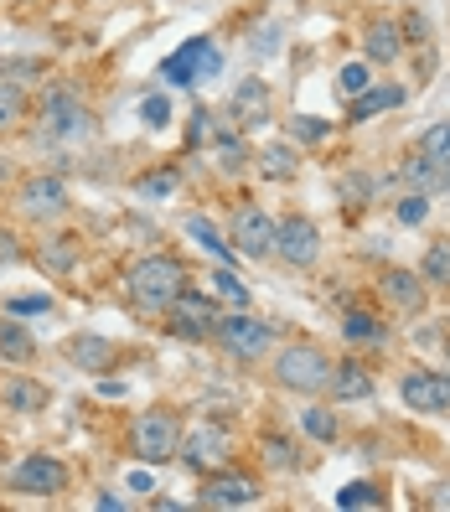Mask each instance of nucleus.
<instances>
[{
    "label": "nucleus",
    "instance_id": "f257e3e1",
    "mask_svg": "<svg viewBox=\"0 0 450 512\" xmlns=\"http://www.w3.org/2000/svg\"><path fill=\"white\" fill-rule=\"evenodd\" d=\"M182 290H187V269H182V259H171V254H150V259H135L125 269V295L135 300L140 311L166 316V306Z\"/></svg>",
    "mask_w": 450,
    "mask_h": 512
},
{
    "label": "nucleus",
    "instance_id": "f03ea898",
    "mask_svg": "<svg viewBox=\"0 0 450 512\" xmlns=\"http://www.w3.org/2000/svg\"><path fill=\"white\" fill-rule=\"evenodd\" d=\"M332 357H326L321 347L311 342H290L280 357H275V378L285 388H295V394H326V383H332Z\"/></svg>",
    "mask_w": 450,
    "mask_h": 512
},
{
    "label": "nucleus",
    "instance_id": "7ed1b4c3",
    "mask_svg": "<svg viewBox=\"0 0 450 512\" xmlns=\"http://www.w3.org/2000/svg\"><path fill=\"white\" fill-rule=\"evenodd\" d=\"M130 450H135V461H145V466L171 461L176 450H182V419L166 414V409L140 414L135 425H130Z\"/></svg>",
    "mask_w": 450,
    "mask_h": 512
},
{
    "label": "nucleus",
    "instance_id": "20e7f679",
    "mask_svg": "<svg viewBox=\"0 0 450 512\" xmlns=\"http://www.w3.org/2000/svg\"><path fill=\"white\" fill-rule=\"evenodd\" d=\"M42 119H47V135L52 140H88L94 135V114H88V104L73 94V88H47V99H42Z\"/></svg>",
    "mask_w": 450,
    "mask_h": 512
},
{
    "label": "nucleus",
    "instance_id": "39448f33",
    "mask_svg": "<svg viewBox=\"0 0 450 512\" xmlns=\"http://www.w3.org/2000/svg\"><path fill=\"white\" fill-rule=\"evenodd\" d=\"M213 337H218L233 357L254 363V357H264V352H269V342H275V326L259 321V316H249V311H238V316H228V321H218V326H213Z\"/></svg>",
    "mask_w": 450,
    "mask_h": 512
},
{
    "label": "nucleus",
    "instance_id": "423d86ee",
    "mask_svg": "<svg viewBox=\"0 0 450 512\" xmlns=\"http://www.w3.org/2000/svg\"><path fill=\"white\" fill-rule=\"evenodd\" d=\"M166 326L176 331V337H187V342H202V337H213V326H218V306L207 300L202 290H182L166 306Z\"/></svg>",
    "mask_w": 450,
    "mask_h": 512
},
{
    "label": "nucleus",
    "instance_id": "0eeeda50",
    "mask_svg": "<svg viewBox=\"0 0 450 512\" xmlns=\"http://www.w3.org/2000/svg\"><path fill=\"white\" fill-rule=\"evenodd\" d=\"M223 73V52L207 42V37H192L182 52H171L166 63H161V78L166 83H197V78H213Z\"/></svg>",
    "mask_w": 450,
    "mask_h": 512
},
{
    "label": "nucleus",
    "instance_id": "6e6552de",
    "mask_svg": "<svg viewBox=\"0 0 450 512\" xmlns=\"http://www.w3.org/2000/svg\"><path fill=\"white\" fill-rule=\"evenodd\" d=\"M275 254L290 269H311L321 259V228L311 218H300V213L285 218V223H275Z\"/></svg>",
    "mask_w": 450,
    "mask_h": 512
},
{
    "label": "nucleus",
    "instance_id": "1a4fd4ad",
    "mask_svg": "<svg viewBox=\"0 0 450 512\" xmlns=\"http://www.w3.org/2000/svg\"><path fill=\"white\" fill-rule=\"evenodd\" d=\"M11 492H21V497H57V492H68V466L52 461V456H26L11 471Z\"/></svg>",
    "mask_w": 450,
    "mask_h": 512
},
{
    "label": "nucleus",
    "instance_id": "9d476101",
    "mask_svg": "<svg viewBox=\"0 0 450 512\" xmlns=\"http://www.w3.org/2000/svg\"><path fill=\"white\" fill-rule=\"evenodd\" d=\"M399 394L414 414H450V378L445 373H409Z\"/></svg>",
    "mask_w": 450,
    "mask_h": 512
},
{
    "label": "nucleus",
    "instance_id": "9b49d317",
    "mask_svg": "<svg viewBox=\"0 0 450 512\" xmlns=\"http://www.w3.org/2000/svg\"><path fill=\"white\" fill-rule=\"evenodd\" d=\"M233 249L244 254V259L275 254V223H269L259 207H244V213H233Z\"/></svg>",
    "mask_w": 450,
    "mask_h": 512
},
{
    "label": "nucleus",
    "instance_id": "f8f14e48",
    "mask_svg": "<svg viewBox=\"0 0 450 512\" xmlns=\"http://www.w3.org/2000/svg\"><path fill=\"white\" fill-rule=\"evenodd\" d=\"M254 502H259V481L244 471H218L202 487V507H254Z\"/></svg>",
    "mask_w": 450,
    "mask_h": 512
},
{
    "label": "nucleus",
    "instance_id": "ddd939ff",
    "mask_svg": "<svg viewBox=\"0 0 450 512\" xmlns=\"http://www.w3.org/2000/svg\"><path fill=\"white\" fill-rule=\"evenodd\" d=\"M68 207V187L57 182V176H32V182H21V213L26 218H57Z\"/></svg>",
    "mask_w": 450,
    "mask_h": 512
},
{
    "label": "nucleus",
    "instance_id": "4468645a",
    "mask_svg": "<svg viewBox=\"0 0 450 512\" xmlns=\"http://www.w3.org/2000/svg\"><path fill=\"white\" fill-rule=\"evenodd\" d=\"M176 456H182L192 471H207V466H218L228 456V435L218 425H202V430L182 435V450H176Z\"/></svg>",
    "mask_w": 450,
    "mask_h": 512
},
{
    "label": "nucleus",
    "instance_id": "2eb2a0df",
    "mask_svg": "<svg viewBox=\"0 0 450 512\" xmlns=\"http://www.w3.org/2000/svg\"><path fill=\"white\" fill-rule=\"evenodd\" d=\"M233 125H238V130L269 125V88H264L259 78H249V83L233 88Z\"/></svg>",
    "mask_w": 450,
    "mask_h": 512
},
{
    "label": "nucleus",
    "instance_id": "dca6fc26",
    "mask_svg": "<svg viewBox=\"0 0 450 512\" xmlns=\"http://www.w3.org/2000/svg\"><path fill=\"white\" fill-rule=\"evenodd\" d=\"M326 394H332L337 404H352V399H373V373L357 363V357H347V363L332 368V383H326Z\"/></svg>",
    "mask_w": 450,
    "mask_h": 512
},
{
    "label": "nucleus",
    "instance_id": "f3484780",
    "mask_svg": "<svg viewBox=\"0 0 450 512\" xmlns=\"http://www.w3.org/2000/svg\"><path fill=\"white\" fill-rule=\"evenodd\" d=\"M363 52H368V63H373V68H388V63H399V52H404L399 21L378 16V21L368 26V37H363Z\"/></svg>",
    "mask_w": 450,
    "mask_h": 512
},
{
    "label": "nucleus",
    "instance_id": "a211bd4d",
    "mask_svg": "<svg viewBox=\"0 0 450 512\" xmlns=\"http://www.w3.org/2000/svg\"><path fill=\"white\" fill-rule=\"evenodd\" d=\"M383 300H394L399 311H419L425 306V280L409 275V269H383Z\"/></svg>",
    "mask_w": 450,
    "mask_h": 512
},
{
    "label": "nucleus",
    "instance_id": "6ab92c4d",
    "mask_svg": "<svg viewBox=\"0 0 450 512\" xmlns=\"http://www.w3.org/2000/svg\"><path fill=\"white\" fill-rule=\"evenodd\" d=\"M47 388L42 383H32V378H6L0 383V404L6 409H16V414H37V409H47Z\"/></svg>",
    "mask_w": 450,
    "mask_h": 512
},
{
    "label": "nucleus",
    "instance_id": "aec40b11",
    "mask_svg": "<svg viewBox=\"0 0 450 512\" xmlns=\"http://www.w3.org/2000/svg\"><path fill=\"white\" fill-rule=\"evenodd\" d=\"M404 104V88L399 83H383V88H363V94L352 99V119H373V114H388V109H399Z\"/></svg>",
    "mask_w": 450,
    "mask_h": 512
},
{
    "label": "nucleus",
    "instance_id": "412c9836",
    "mask_svg": "<svg viewBox=\"0 0 450 512\" xmlns=\"http://www.w3.org/2000/svg\"><path fill=\"white\" fill-rule=\"evenodd\" d=\"M68 357H73L78 368H88V373H104L114 363V342H104V337H73L68 342Z\"/></svg>",
    "mask_w": 450,
    "mask_h": 512
},
{
    "label": "nucleus",
    "instance_id": "4be33fe9",
    "mask_svg": "<svg viewBox=\"0 0 450 512\" xmlns=\"http://www.w3.org/2000/svg\"><path fill=\"white\" fill-rule=\"evenodd\" d=\"M419 156H425L440 176L450 171V119H440V125H430L425 135H419Z\"/></svg>",
    "mask_w": 450,
    "mask_h": 512
},
{
    "label": "nucleus",
    "instance_id": "5701e85b",
    "mask_svg": "<svg viewBox=\"0 0 450 512\" xmlns=\"http://www.w3.org/2000/svg\"><path fill=\"white\" fill-rule=\"evenodd\" d=\"M32 352H37L32 331L16 326V321H0V357H6V363H32Z\"/></svg>",
    "mask_w": 450,
    "mask_h": 512
},
{
    "label": "nucleus",
    "instance_id": "b1692460",
    "mask_svg": "<svg viewBox=\"0 0 450 512\" xmlns=\"http://www.w3.org/2000/svg\"><path fill=\"white\" fill-rule=\"evenodd\" d=\"M342 337H347V342H357V347H363V342L383 347V342H388V326H383L378 316H363V311H352V316H347V326H342Z\"/></svg>",
    "mask_w": 450,
    "mask_h": 512
},
{
    "label": "nucleus",
    "instance_id": "393cba45",
    "mask_svg": "<svg viewBox=\"0 0 450 512\" xmlns=\"http://www.w3.org/2000/svg\"><path fill=\"white\" fill-rule=\"evenodd\" d=\"M419 280H425V285H440V290H450V244H430V249H425V264H419Z\"/></svg>",
    "mask_w": 450,
    "mask_h": 512
},
{
    "label": "nucleus",
    "instance_id": "a878e982",
    "mask_svg": "<svg viewBox=\"0 0 450 512\" xmlns=\"http://www.w3.org/2000/svg\"><path fill=\"white\" fill-rule=\"evenodd\" d=\"M187 233L197 238V244H202L207 254H218L223 264H233V254H228V244H223V238H218V228H213V223H207L202 213H192V218H187Z\"/></svg>",
    "mask_w": 450,
    "mask_h": 512
},
{
    "label": "nucleus",
    "instance_id": "bb28decb",
    "mask_svg": "<svg viewBox=\"0 0 450 512\" xmlns=\"http://www.w3.org/2000/svg\"><path fill=\"white\" fill-rule=\"evenodd\" d=\"M295 166H300V161H295V145L280 140V145H269V150H264V176H275V182L295 176Z\"/></svg>",
    "mask_w": 450,
    "mask_h": 512
},
{
    "label": "nucleus",
    "instance_id": "cd10ccee",
    "mask_svg": "<svg viewBox=\"0 0 450 512\" xmlns=\"http://www.w3.org/2000/svg\"><path fill=\"white\" fill-rule=\"evenodd\" d=\"M21 114H26V94H21L11 78H0V130H11Z\"/></svg>",
    "mask_w": 450,
    "mask_h": 512
},
{
    "label": "nucleus",
    "instance_id": "c85d7f7f",
    "mask_svg": "<svg viewBox=\"0 0 450 512\" xmlns=\"http://www.w3.org/2000/svg\"><path fill=\"white\" fill-rule=\"evenodd\" d=\"M300 425H306V435L321 440V445L337 440V414L332 409H306V414H300Z\"/></svg>",
    "mask_w": 450,
    "mask_h": 512
},
{
    "label": "nucleus",
    "instance_id": "c756f323",
    "mask_svg": "<svg viewBox=\"0 0 450 512\" xmlns=\"http://www.w3.org/2000/svg\"><path fill=\"white\" fill-rule=\"evenodd\" d=\"M176 182H182V176H176L171 166H161V171L140 176V197H171V192H176Z\"/></svg>",
    "mask_w": 450,
    "mask_h": 512
},
{
    "label": "nucleus",
    "instance_id": "7c9ffc66",
    "mask_svg": "<svg viewBox=\"0 0 450 512\" xmlns=\"http://www.w3.org/2000/svg\"><path fill=\"white\" fill-rule=\"evenodd\" d=\"M337 507H347V512H352V507H378V492L368 487V481H352V487L337 492Z\"/></svg>",
    "mask_w": 450,
    "mask_h": 512
},
{
    "label": "nucleus",
    "instance_id": "2f4dec72",
    "mask_svg": "<svg viewBox=\"0 0 450 512\" xmlns=\"http://www.w3.org/2000/svg\"><path fill=\"white\" fill-rule=\"evenodd\" d=\"M140 114H145V125H150V130H166V125H171V99L150 94V99L140 104Z\"/></svg>",
    "mask_w": 450,
    "mask_h": 512
},
{
    "label": "nucleus",
    "instance_id": "473e14b6",
    "mask_svg": "<svg viewBox=\"0 0 450 512\" xmlns=\"http://www.w3.org/2000/svg\"><path fill=\"white\" fill-rule=\"evenodd\" d=\"M430 218V192H409L399 202V223H425Z\"/></svg>",
    "mask_w": 450,
    "mask_h": 512
},
{
    "label": "nucleus",
    "instance_id": "72a5a7b5",
    "mask_svg": "<svg viewBox=\"0 0 450 512\" xmlns=\"http://www.w3.org/2000/svg\"><path fill=\"white\" fill-rule=\"evenodd\" d=\"M6 311H11V316H47L52 300H47V295H16V300H6Z\"/></svg>",
    "mask_w": 450,
    "mask_h": 512
},
{
    "label": "nucleus",
    "instance_id": "f704fd0d",
    "mask_svg": "<svg viewBox=\"0 0 450 512\" xmlns=\"http://www.w3.org/2000/svg\"><path fill=\"white\" fill-rule=\"evenodd\" d=\"M368 83H373L368 63H347V68H342V94H352V99H357V94H363Z\"/></svg>",
    "mask_w": 450,
    "mask_h": 512
},
{
    "label": "nucleus",
    "instance_id": "c9c22d12",
    "mask_svg": "<svg viewBox=\"0 0 450 512\" xmlns=\"http://www.w3.org/2000/svg\"><path fill=\"white\" fill-rule=\"evenodd\" d=\"M213 285H218V295H223V300H233V306H249V290L233 280V269H218Z\"/></svg>",
    "mask_w": 450,
    "mask_h": 512
},
{
    "label": "nucleus",
    "instance_id": "e433bc0d",
    "mask_svg": "<svg viewBox=\"0 0 450 512\" xmlns=\"http://www.w3.org/2000/svg\"><path fill=\"white\" fill-rule=\"evenodd\" d=\"M290 130H295L300 140H326V130H332V125H321L316 114H295V119H290Z\"/></svg>",
    "mask_w": 450,
    "mask_h": 512
},
{
    "label": "nucleus",
    "instance_id": "4c0bfd02",
    "mask_svg": "<svg viewBox=\"0 0 450 512\" xmlns=\"http://www.w3.org/2000/svg\"><path fill=\"white\" fill-rule=\"evenodd\" d=\"M42 259H47L52 269H68V264H73V238H52V244L42 249Z\"/></svg>",
    "mask_w": 450,
    "mask_h": 512
},
{
    "label": "nucleus",
    "instance_id": "58836bf2",
    "mask_svg": "<svg viewBox=\"0 0 450 512\" xmlns=\"http://www.w3.org/2000/svg\"><path fill=\"white\" fill-rule=\"evenodd\" d=\"M264 461H269V466H295V445H285V440L269 435V440H264Z\"/></svg>",
    "mask_w": 450,
    "mask_h": 512
},
{
    "label": "nucleus",
    "instance_id": "ea45409f",
    "mask_svg": "<svg viewBox=\"0 0 450 512\" xmlns=\"http://www.w3.org/2000/svg\"><path fill=\"white\" fill-rule=\"evenodd\" d=\"M399 32H409L404 42H430V37H425V16H404V26H399Z\"/></svg>",
    "mask_w": 450,
    "mask_h": 512
},
{
    "label": "nucleus",
    "instance_id": "a19ab883",
    "mask_svg": "<svg viewBox=\"0 0 450 512\" xmlns=\"http://www.w3.org/2000/svg\"><path fill=\"white\" fill-rule=\"evenodd\" d=\"M21 259V249H16V238L6 233V228H0V264H16Z\"/></svg>",
    "mask_w": 450,
    "mask_h": 512
},
{
    "label": "nucleus",
    "instance_id": "79ce46f5",
    "mask_svg": "<svg viewBox=\"0 0 450 512\" xmlns=\"http://www.w3.org/2000/svg\"><path fill=\"white\" fill-rule=\"evenodd\" d=\"M202 135H213V114H207V109H197V125H192V145H197Z\"/></svg>",
    "mask_w": 450,
    "mask_h": 512
},
{
    "label": "nucleus",
    "instance_id": "37998d69",
    "mask_svg": "<svg viewBox=\"0 0 450 512\" xmlns=\"http://www.w3.org/2000/svg\"><path fill=\"white\" fill-rule=\"evenodd\" d=\"M223 166H228V171H238V166H244V150H238L233 140H223Z\"/></svg>",
    "mask_w": 450,
    "mask_h": 512
},
{
    "label": "nucleus",
    "instance_id": "c03bdc74",
    "mask_svg": "<svg viewBox=\"0 0 450 512\" xmlns=\"http://www.w3.org/2000/svg\"><path fill=\"white\" fill-rule=\"evenodd\" d=\"M6 171H11V166H6V161H0V182H6Z\"/></svg>",
    "mask_w": 450,
    "mask_h": 512
}]
</instances>
